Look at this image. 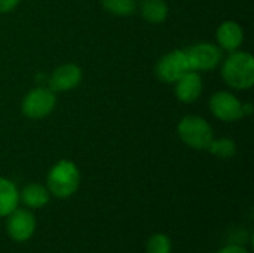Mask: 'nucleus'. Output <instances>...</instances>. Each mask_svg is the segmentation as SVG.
Wrapping results in <instances>:
<instances>
[{"mask_svg": "<svg viewBox=\"0 0 254 253\" xmlns=\"http://www.w3.org/2000/svg\"><path fill=\"white\" fill-rule=\"evenodd\" d=\"M222 78L234 89L246 91L254 85V58L247 51H234L222 60Z\"/></svg>", "mask_w": 254, "mask_h": 253, "instance_id": "1", "label": "nucleus"}, {"mask_svg": "<svg viewBox=\"0 0 254 253\" xmlns=\"http://www.w3.org/2000/svg\"><path fill=\"white\" fill-rule=\"evenodd\" d=\"M80 186V171L76 163L70 160L57 161L48 171L46 188L51 197L58 200L70 198Z\"/></svg>", "mask_w": 254, "mask_h": 253, "instance_id": "2", "label": "nucleus"}, {"mask_svg": "<svg viewBox=\"0 0 254 253\" xmlns=\"http://www.w3.org/2000/svg\"><path fill=\"white\" fill-rule=\"evenodd\" d=\"M179 139L195 151H207L214 139V130L207 119L198 115H186L177 124Z\"/></svg>", "mask_w": 254, "mask_h": 253, "instance_id": "3", "label": "nucleus"}, {"mask_svg": "<svg viewBox=\"0 0 254 253\" xmlns=\"http://www.w3.org/2000/svg\"><path fill=\"white\" fill-rule=\"evenodd\" d=\"M57 106V95L51 88L37 86L30 89L22 101H21V112L28 119H43L49 116Z\"/></svg>", "mask_w": 254, "mask_h": 253, "instance_id": "4", "label": "nucleus"}, {"mask_svg": "<svg viewBox=\"0 0 254 253\" xmlns=\"http://www.w3.org/2000/svg\"><path fill=\"white\" fill-rule=\"evenodd\" d=\"M189 70L192 69L186 49H174L167 52L158 60L155 66V75L164 84H176Z\"/></svg>", "mask_w": 254, "mask_h": 253, "instance_id": "5", "label": "nucleus"}, {"mask_svg": "<svg viewBox=\"0 0 254 253\" xmlns=\"http://www.w3.org/2000/svg\"><path fill=\"white\" fill-rule=\"evenodd\" d=\"M37 228V221L33 212L27 207L19 209L16 207L6 216V233L10 240L16 243L28 242Z\"/></svg>", "mask_w": 254, "mask_h": 253, "instance_id": "6", "label": "nucleus"}, {"mask_svg": "<svg viewBox=\"0 0 254 253\" xmlns=\"http://www.w3.org/2000/svg\"><path fill=\"white\" fill-rule=\"evenodd\" d=\"M190 69L195 72H208L220 66L223 60V51L217 43L201 42L186 49Z\"/></svg>", "mask_w": 254, "mask_h": 253, "instance_id": "7", "label": "nucleus"}, {"mask_svg": "<svg viewBox=\"0 0 254 253\" xmlns=\"http://www.w3.org/2000/svg\"><path fill=\"white\" fill-rule=\"evenodd\" d=\"M243 101L229 91H217L210 97V110L223 122H235L244 116Z\"/></svg>", "mask_w": 254, "mask_h": 253, "instance_id": "8", "label": "nucleus"}, {"mask_svg": "<svg viewBox=\"0 0 254 253\" xmlns=\"http://www.w3.org/2000/svg\"><path fill=\"white\" fill-rule=\"evenodd\" d=\"M82 69L74 63H64L58 66L49 78V88L54 92H67L77 88L82 82Z\"/></svg>", "mask_w": 254, "mask_h": 253, "instance_id": "9", "label": "nucleus"}, {"mask_svg": "<svg viewBox=\"0 0 254 253\" xmlns=\"http://www.w3.org/2000/svg\"><path fill=\"white\" fill-rule=\"evenodd\" d=\"M202 89H204L202 78L195 70H189L174 84L176 97L179 101H182L185 104H190V103H195L196 100H199Z\"/></svg>", "mask_w": 254, "mask_h": 253, "instance_id": "10", "label": "nucleus"}, {"mask_svg": "<svg viewBox=\"0 0 254 253\" xmlns=\"http://www.w3.org/2000/svg\"><path fill=\"white\" fill-rule=\"evenodd\" d=\"M216 40L222 51L234 52L238 51L244 42V30L243 27L232 19L223 21L216 31Z\"/></svg>", "mask_w": 254, "mask_h": 253, "instance_id": "11", "label": "nucleus"}, {"mask_svg": "<svg viewBox=\"0 0 254 253\" xmlns=\"http://www.w3.org/2000/svg\"><path fill=\"white\" fill-rule=\"evenodd\" d=\"M51 200V194L46 185L40 183H28L19 191V203H22L30 210H39L48 206Z\"/></svg>", "mask_w": 254, "mask_h": 253, "instance_id": "12", "label": "nucleus"}, {"mask_svg": "<svg viewBox=\"0 0 254 253\" xmlns=\"http://www.w3.org/2000/svg\"><path fill=\"white\" fill-rule=\"evenodd\" d=\"M18 206L19 189L10 179L0 176V218H6Z\"/></svg>", "mask_w": 254, "mask_h": 253, "instance_id": "13", "label": "nucleus"}, {"mask_svg": "<svg viewBox=\"0 0 254 253\" xmlns=\"http://www.w3.org/2000/svg\"><path fill=\"white\" fill-rule=\"evenodd\" d=\"M137 9L143 19L150 24H162L170 13L168 3L165 0H141Z\"/></svg>", "mask_w": 254, "mask_h": 253, "instance_id": "14", "label": "nucleus"}, {"mask_svg": "<svg viewBox=\"0 0 254 253\" xmlns=\"http://www.w3.org/2000/svg\"><path fill=\"white\" fill-rule=\"evenodd\" d=\"M207 151L220 160H231L237 155V143L231 137H219L213 139L208 145Z\"/></svg>", "mask_w": 254, "mask_h": 253, "instance_id": "15", "label": "nucleus"}, {"mask_svg": "<svg viewBox=\"0 0 254 253\" xmlns=\"http://www.w3.org/2000/svg\"><path fill=\"white\" fill-rule=\"evenodd\" d=\"M101 6L106 12L115 16H131L137 12V0H101Z\"/></svg>", "mask_w": 254, "mask_h": 253, "instance_id": "16", "label": "nucleus"}, {"mask_svg": "<svg viewBox=\"0 0 254 253\" xmlns=\"http://www.w3.org/2000/svg\"><path fill=\"white\" fill-rule=\"evenodd\" d=\"M173 242L167 234H152L146 242V253H171Z\"/></svg>", "mask_w": 254, "mask_h": 253, "instance_id": "17", "label": "nucleus"}, {"mask_svg": "<svg viewBox=\"0 0 254 253\" xmlns=\"http://www.w3.org/2000/svg\"><path fill=\"white\" fill-rule=\"evenodd\" d=\"M21 0H0V13H9L12 12Z\"/></svg>", "mask_w": 254, "mask_h": 253, "instance_id": "18", "label": "nucleus"}, {"mask_svg": "<svg viewBox=\"0 0 254 253\" xmlns=\"http://www.w3.org/2000/svg\"><path fill=\"white\" fill-rule=\"evenodd\" d=\"M217 253H250L244 246L241 245H228L225 248H222Z\"/></svg>", "mask_w": 254, "mask_h": 253, "instance_id": "19", "label": "nucleus"}]
</instances>
